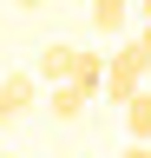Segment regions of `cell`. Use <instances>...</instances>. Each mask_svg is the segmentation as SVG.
<instances>
[{
  "label": "cell",
  "instance_id": "cell-1",
  "mask_svg": "<svg viewBox=\"0 0 151 158\" xmlns=\"http://www.w3.org/2000/svg\"><path fill=\"white\" fill-rule=\"evenodd\" d=\"M145 73H151L145 40H125L118 53H105V99H112V106H125V99L145 86Z\"/></svg>",
  "mask_w": 151,
  "mask_h": 158
},
{
  "label": "cell",
  "instance_id": "cell-2",
  "mask_svg": "<svg viewBox=\"0 0 151 158\" xmlns=\"http://www.w3.org/2000/svg\"><path fill=\"white\" fill-rule=\"evenodd\" d=\"M33 106H40V73H7L0 79V125H13Z\"/></svg>",
  "mask_w": 151,
  "mask_h": 158
},
{
  "label": "cell",
  "instance_id": "cell-3",
  "mask_svg": "<svg viewBox=\"0 0 151 158\" xmlns=\"http://www.w3.org/2000/svg\"><path fill=\"white\" fill-rule=\"evenodd\" d=\"M85 106H92V92H85V86H72V79L46 86V112L59 118V125H79V118H85Z\"/></svg>",
  "mask_w": 151,
  "mask_h": 158
},
{
  "label": "cell",
  "instance_id": "cell-4",
  "mask_svg": "<svg viewBox=\"0 0 151 158\" xmlns=\"http://www.w3.org/2000/svg\"><path fill=\"white\" fill-rule=\"evenodd\" d=\"M72 53H79V46L53 40V46H40V66H33V73H40L46 86H59V79H72Z\"/></svg>",
  "mask_w": 151,
  "mask_h": 158
},
{
  "label": "cell",
  "instance_id": "cell-5",
  "mask_svg": "<svg viewBox=\"0 0 151 158\" xmlns=\"http://www.w3.org/2000/svg\"><path fill=\"white\" fill-rule=\"evenodd\" d=\"M72 86H85L99 99L105 92V53H72Z\"/></svg>",
  "mask_w": 151,
  "mask_h": 158
},
{
  "label": "cell",
  "instance_id": "cell-6",
  "mask_svg": "<svg viewBox=\"0 0 151 158\" xmlns=\"http://www.w3.org/2000/svg\"><path fill=\"white\" fill-rule=\"evenodd\" d=\"M125 13H131V0H92V27H99L105 40L125 33Z\"/></svg>",
  "mask_w": 151,
  "mask_h": 158
},
{
  "label": "cell",
  "instance_id": "cell-7",
  "mask_svg": "<svg viewBox=\"0 0 151 158\" xmlns=\"http://www.w3.org/2000/svg\"><path fill=\"white\" fill-rule=\"evenodd\" d=\"M125 132L131 138H151V86H138V92L125 99Z\"/></svg>",
  "mask_w": 151,
  "mask_h": 158
},
{
  "label": "cell",
  "instance_id": "cell-8",
  "mask_svg": "<svg viewBox=\"0 0 151 158\" xmlns=\"http://www.w3.org/2000/svg\"><path fill=\"white\" fill-rule=\"evenodd\" d=\"M125 158H151V138H131V145H125Z\"/></svg>",
  "mask_w": 151,
  "mask_h": 158
},
{
  "label": "cell",
  "instance_id": "cell-9",
  "mask_svg": "<svg viewBox=\"0 0 151 158\" xmlns=\"http://www.w3.org/2000/svg\"><path fill=\"white\" fill-rule=\"evenodd\" d=\"M13 7H26V13H33V7H46V0H13Z\"/></svg>",
  "mask_w": 151,
  "mask_h": 158
},
{
  "label": "cell",
  "instance_id": "cell-10",
  "mask_svg": "<svg viewBox=\"0 0 151 158\" xmlns=\"http://www.w3.org/2000/svg\"><path fill=\"white\" fill-rule=\"evenodd\" d=\"M138 13H145V20H151V0H138Z\"/></svg>",
  "mask_w": 151,
  "mask_h": 158
},
{
  "label": "cell",
  "instance_id": "cell-11",
  "mask_svg": "<svg viewBox=\"0 0 151 158\" xmlns=\"http://www.w3.org/2000/svg\"><path fill=\"white\" fill-rule=\"evenodd\" d=\"M0 158H7V152H0Z\"/></svg>",
  "mask_w": 151,
  "mask_h": 158
}]
</instances>
